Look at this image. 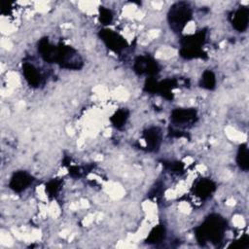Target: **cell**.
<instances>
[{
    "label": "cell",
    "mask_w": 249,
    "mask_h": 249,
    "mask_svg": "<svg viewBox=\"0 0 249 249\" xmlns=\"http://www.w3.org/2000/svg\"><path fill=\"white\" fill-rule=\"evenodd\" d=\"M226 229V220L218 214H211L196 229V238L202 245L206 242L218 243L223 239Z\"/></svg>",
    "instance_id": "obj_1"
},
{
    "label": "cell",
    "mask_w": 249,
    "mask_h": 249,
    "mask_svg": "<svg viewBox=\"0 0 249 249\" xmlns=\"http://www.w3.org/2000/svg\"><path fill=\"white\" fill-rule=\"evenodd\" d=\"M165 235V230L162 226H157L155 227L149 233L146 241L148 243H158L160 242Z\"/></svg>",
    "instance_id": "obj_15"
},
{
    "label": "cell",
    "mask_w": 249,
    "mask_h": 249,
    "mask_svg": "<svg viewBox=\"0 0 249 249\" xmlns=\"http://www.w3.org/2000/svg\"><path fill=\"white\" fill-rule=\"evenodd\" d=\"M231 22L232 27L238 32H244L248 27L249 10L247 7H240L235 10L231 16Z\"/></svg>",
    "instance_id": "obj_8"
},
{
    "label": "cell",
    "mask_w": 249,
    "mask_h": 249,
    "mask_svg": "<svg viewBox=\"0 0 249 249\" xmlns=\"http://www.w3.org/2000/svg\"><path fill=\"white\" fill-rule=\"evenodd\" d=\"M99 20L102 24H110L113 20V13L111 10L101 7L99 9Z\"/></svg>",
    "instance_id": "obj_17"
},
{
    "label": "cell",
    "mask_w": 249,
    "mask_h": 249,
    "mask_svg": "<svg viewBox=\"0 0 249 249\" xmlns=\"http://www.w3.org/2000/svg\"><path fill=\"white\" fill-rule=\"evenodd\" d=\"M53 63L67 69H80L83 66V61L76 50L61 43L55 46Z\"/></svg>",
    "instance_id": "obj_3"
},
{
    "label": "cell",
    "mask_w": 249,
    "mask_h": 249,
    "mask_svg": "<svg viewBox=\"0 0 249 249\" xmlns=\"http://www.w3.org/2000/svg\"><path fill=\"white\" fill-rule=\"evenodd\" d=\"M216 186L213 181L209 179H201L198 181L195 187V193L197 196L201 198H206L215 191Z\"/></svg>",
    "instance_id": "obj_12"
},
{
    "label": "cell",
    "mask_w": 249,
    "mask_h": 249,
    "mask_svg": "<svg viewBox=\"0 0 249 249\" xmlns=\"http://www.w3.org/2000/svg\"><path fill=\"white\" fill-rule=\"evenodd\" d=\"M58 190H59V182L55 180L49 182L46 187V191H48V193L53 196H54Z\"/></svg>",
    "instance_id": "obj_18"
},
{
    "label": "cell",
    "mask_w": 249,
    "mask_h": 249,
    "mask_svg": "<svg viewBox=\"0 0 249 249\" xmlns=\"http://www.w3.org/2000/svg\"><path fill=\"white\" fill-rule=\"evenodd\" d=\"M99 36L104 44L115 53H121L124 48H126L124 38L113 30L102 29L99 32Z\"/></svg>",
    "instance_id": "obj_5"
},
{
    "label": "cell",
    "mask_w": 249,
    "mask_h": 249,
    "mask_svg": "<svg viewBox=\"0 0 249 249\" xmlns=\"http://www.w3.org/2000/svg\"><path fill=\"white\" fill-rule=\"evenodd\" d=\"M133 68L139 75H155L160 71L158 62L148 55L138 56L135 59Z\"/></svg>",
    "instance_id": "obj_6"
},
{
    "label": "cell",
    "mask_w": 249,
    "mask_h": 249,
    "mask_svg": "<svg viewBox=\"0 0 249 249\" xmlns=\"http://www.w3.org/2000/svg\"><path fill=\"white\" fill-rule=\"evenodd\" d=\"M205 40V31H199L196 34L187 36L181 43L180 54L188 59L203 57L204 53L201 50Z\"/></svg>",
    "instance_id": "obj_4"
},
{
    "label": "cell",
    "mask_w": 249,
    "mask_h": 249,
    "mask_svg": "<svg viewBox=\"0 0 249 249\" xmlns=\"http://www.w3.org/2000/svg\"><path fill=\"white\" fill-rule=\"evenodd\" d=\"M144 139L149 151H157L161 142V131L159 127H150L144 131Z\"/></svg>",
    "instance_id": "obj_11"
},
{
    "label": "cell",
    "mask_w": 249,
    "mask_h": 249,
    "mask_svg": "<svg viewBox=\"0 0 249 249\" xmlns=\"http://www.w3.org/2000/svg\"><path fill=\"white\" fill-rule=\"evenodd\" d=\"M193 10L187 2L174 3L167 14V20L170 28L176 32H181L188 22L192 19Z\"/></svg>",
    "instance_id": "obj_2"
},
{
    "label": "cell",
    "mask_w": 249,
    "mask_h": 249,
    "mask_svg": "<svg viewBox=\"0 0 249 249\" xmlns=\"http://www.w3.org/2000/svg\"><path fill=\"white\" fill-rule=\"evenodd\" d=\"M200 85L206 89H213L216 85V78L211 70H206L203 72L200 80Z\"/></svg>",
    "instance_id": "obj_16"
},
{
    "label": "cell",
    "mask_w": 249,
    "mask_h": 249,
    "mask_svg": "<svg viewBox=\"0 0 249 249\" xmlns=\"http://www.w3.org/2000/svg\"><path fill=\"white\" fill-rule=\"evenodd\" d=\"M33 180V177L26 171H17L11 177L9 186L13 191L19 193L27 189L32 184Z\"/></svg>",
    "instance_id": "obj_7"
},
{
    "label": "cell",
    "mask_w": 249,
    "mask_h": 249,
    "mask_svg": "<svg viewBox=\"0 0 249 249\" xmlns=\"http://www.w3.org/2000/svg\"><path fill=\"white\" fill-rule=\"evenodd\" d=\"M196 112L192 108H177L171 113V121L176 124H191L195 121Z\"/></svg>",
    "instance_id": "obj_9"
},
{
    "label": "cell",
    "mask_w": 249,
    "mask_h": 249,
    "mask_svg": "<svg viewBox=\"0 0 249 249\" xmlns=\"http://www.w3.org/2000/svg\"><path fill=\"white\" fill-rule=\"evenodd\" d=\"M127 118L128 111L126 109H120L111 117V123L115 127L120 128L126 123Z\"/></svg>",
    "instance_id": "obj_14"
},
{
    "label": "cell",
    "mask_w": 249,
    "mask_h": 249,
    "mask_svg": "<svg viewBox=\"0 0 249 249\" xmlns=\"http://www.w3.org/2000/svg\"><path fill=\"white\" fill-rule=\"evenodd\" d=\"M22 73L26 82L32 87H39L42 84L43 76L39 69L32 63L24 62L22 64Z\"/></svg>",
    "instance_id": "obj_10"
},
{
    "label": "cell",
    "mask_w": 249,
    "mask_h": 249,
    "mask_svg": "<svg viewBox=\"0 0 249 249\" xmlns=\"http://www.w3.org/2000/svg\"><path fill=\"white\" fill-rule=\"evenodd\" d=\"M236 163L240 169L247 171L249 169V153L246 144H241L236 154Z\"/></svg>",
    "instance_id": "obj_13"
}]
</instances>
